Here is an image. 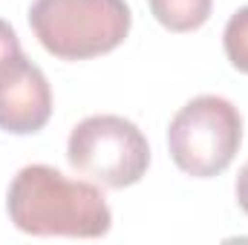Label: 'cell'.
<instances>
[{"instance_id": "cell-7", "label": "cell", "mask_w": 248, "mask_h": 245, "mask_svg": "<svg viewBox=\"0 0 248 245\" xmlns=\"http://www.w3.org/2000/svg\"><path fill=\"white\" fill-rule=\"evenodd\" d=\"M222 46L234 69L248 75V6L237 9L222 32Z\"/></svg>"}, {"instance_id": "cell-4", "label": "cell", "mask_w": 248, "mask_h": 245, "mask_svg": "<svg viewBox=\"0 0 248 245\" xmlns=\"http://www.w3.org/2000/svg\"><path fill=\"white\" fill-rule=\"evenodd\" d=\"M66 159L81 173L104 187H130L150 165L144 133L124 116H90L72 127Z\"/></svg>"}, {"instance_id": "cell-8", "label": "cell", "mask_w": 248, "mask_h": 245, "mask_svg": "<svg viewBox=\"0 0 248 245\" xmlns=\"http://www.w3.org/2000/svg\"><path fill=\"white\" fill-rule=\"evenodd\" d=\"M23 55V49H20V41H17V32L0 17V72L9 66V63H15L17 58Z\"/></svg>"}, {"instance_id": "cell-5", "label": "cell", "mask_w": 248, "mask_h": 245, "mask_svg": "<svg viewBox=\"0 0 248 245\" xmlns=\"http://www.w3.org/2000/svg\"><path fill=\"white\" fill-rule=\"evenodd\" d=\"M52 116V90L41 66L20 55L0 72V130L29 136Z\"/></svg>"}, {"instance_id": "cell-9", "label": "cell", "mask_w": 248, "mask_h": 245, "mask_svg": "<svg viewBox=\"0 0 248 245\" xmlns=\"http://www.w3.org/2000/svg\"><path fill=\"white\" fill-rule=\"evenodd\" d=\"M237 202H240V208L248 214V162L243 165V170L237 176Z\"/></svg>"}, {"instance_id": "cell-2", "label": "cell", "mask_w": 248, "mask_h": 245, "mask_svg": "<svg viewBox=\"0 0 248 245\" xmlns=\"http://www.w3.org/2000/svg\"><path fill=\"white\" fill-rule=\"evenodd\" d=\"M124 0H35L29 26L41 46L61 61H87L113 52L130 32Z\"/></svg>"}, {"instance_id": "cell-6", "label": "cell", "mask_w": 248, "mask_h": 245, "mask_svg": "<svg viewBox=\"0 0 248 245\" xmlns=\"http://www.w3.org/2000/svg\"><path fill=\"white\" fill-rule=\"evenodd\" d=\"M153 17L170 32H193L211 17L214 0H147Z\"/></svg>"}, {"instance_id": "cell-3", "label": "cell", "mask_w": 248, "mask_h": 245, "mask_svg": "<svg viewBox=\"0 0 248 245\" xmlns=\"http://www.w3.org/2000/svg\"><path fill=\"white\" fill-rule=\"evenodd\" d=\"M243 144V116L222 95H196L173 116L168 147L179 170L196 179L219 176Z\"/></svg>"}, {"instance_id": "cell-1", "label": "cell", "mask_w": 248, "mask_h": 245, "mask_svg": "<svg viewBox=\"0 0 248 245\" xmlns=\"http://www.w3.org/2000/svg\"><path fill=\"white\" fill-rule=\"evenodd\" d=\"M6 211L17 231L32 237L98 240L113 214L104 193L90 182H72L49 165H26L9 184Z\"/></svg>"}]
</instances>
